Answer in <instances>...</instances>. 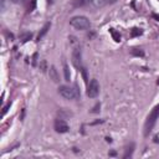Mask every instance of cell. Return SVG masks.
<instances>
[{"mask_svg": "<svg viewBox=\"0 0 159 159\" xmlns=\"http://www.w3.org/2000/svg\"><path fill=\"white\" fill-rule=\"evenodd\" d=\"M158 118H159V104H157L155 107L152 109V112L148 116V118H147V121H145V124H144V135L145 137L152 132V129L154 128Z\"/></svg>", "mask_w": 159, "mask_h": 159, "instance_id": "cell-1", "label": "cell"}, {"mask_svg": "<svg viewBox=\"0 0 159 159\" xmlns=\"http://www.w3.org/2000/svg\"><path fill=\"white\" fill-rule=\"evenodd\" d=\"M152 17L153 19H155L157 21H159V15L158 14H152Z\"/></svg>", "mask_w": 159, "mask_h": 159, "instance_id": "cell-18", "label": "cell"}, {"mask_svg": "<svg viewBox=\"0 0 159 159\" xmlns=\"http://www.w3.org/2000/svg\"><path fill=\"white\" fill-rule=\"evenodd\" d=\"M133 150H134V144L131 143V144H129L127 148H126V153L123 154V158H129V157H132Z\"/></svg>", "mask_w": 159, "mask_h": 159, "instance_id": "cell-9", "label": "cell"}, {"mask_svg": "<svg viewBox=\"0 0 159 159\" xmlns=\"http://www.w3.org/2000/svg\"><path fill=\"white\" fill-rule=\"evenodd\" d=\"M99 93V85L97 80H91L90 85L87 87V96L90 98H95Z\"/></svg>", "mask_w": 159, "mask_h": 159, "instance_id": "cell-4", "label": "cell"}, {"mask_svg": "<svg viewBox=\"0 0 159 159\" xmlns=\"http://www.w3.org/2000/svg\"><path fill=\"white\" fill-rule=\"evenodd\" d=\"M35 8H36V0H31L30 5H29V11H34Z\"/></svg>", "mask_w": 159, "mask_h": 159, "instance_id": "cell-15", "label": "cell"}, {"mask_svg": "<svg viewBox=\"0 0 159 159\" xmlns=\"http://www.w3.org/2000/svg\"><path fill=\"white\" fill-rule=\"evenodd\" d=\"M72 63L75 65V67L82 68V55H81V50L80 49H75L72 52Z\"/></svg>", "mask_w": 159, "mask_h": 159, "instance_id": "cell-6", "label": "cell"}, {"mask_svg": "<svg viewBox=\"0 0 159 159\" xmlns=\"http://www.w3.org/2000/svg\"><path fill=\"white\" fill-rule=\"evenodd\" d=\"M36 57H37V54H35L32 57V65H36Z\"/></svg>", "mask_w": 159, "mask_h": 159, "instance_id": "cell-19", "label": "cell"}, {"mask_svg": "<svg viewBox=\"0 0 159 159\" xmlns=\"http://www.w3.org/2000/svg\"><path fill=\"white\" fill-rule=\"evenodd\" d=\"M20 39H21V42L25 44V42H27L29 40L32 39V34H31V32H24V34H21Z\"/></svg>", "mask_w": 159, "mask_h": 159, "instance_id": "cell-12", "label": "cell"}, {"mask_svg": "<svg viewBox=\"0 0 159 159\" xmlns=\"http://www.w3.org/2000/svg\"><path fill=\"white\" fill-rule=\"evenodd\" d=\"M109 155H111V157H113V155H116V152H111V153H109Z\"/></svg>", "mask_w": 159, "mask_h": 159, "instance_id": "cell-22", "label": "cell"}, {"mask_svg": "<svg viewBox=\"0 0 159 159\" xmlns=\"http://www.w3.org/2000/svg\"><path fill=\"white\" fill-rule=\"evenodd\" d=\"M157 83H158V85H159V80H158V82H157Z\"/></svg>", "mask_w": 159, "mask_h": 159, "instance_id": "cell-25", "label": "cell"}, {"mask_svg": "<svg viewBox=\"0 0 159 159\" xmlns=\"http://www.w3.org/2000/svg\"><path fill=\"white\" fill-rule=\"evenodd\" d=\"M47 4H50V5L54 4V0H47Z\"/></svg>", "mask_w": 159, "mask_h": 159, "instance_id": "cell-23", "label": "cell"}, {"mask_svg": "<svg viewBox=\"0 0 159 159\" xmlns=\"http://www.w3.org/2000/svg\"><path fill=\"white\" fill-rule=\"evenodd\" d=\"M58 93L66 99H77L80 98V91L76 86H60L58 87Z\"/></svg>", "mask_w": 159, "mask_h": 159, "instance_id": "cell-2", "label": "cell"}, {"mask_svg": "<svg viewBox=\"0 0 159 159\" xmlns=\"http://www.w3.org/2000/svg\"><path fill=\"white\" fill-rule=\"evenodd\" d=\"M46 61H41V71H46Z\"/></svg>", "mask_w": 159, "mask_h": 159, "instance_id": "cell-17", "label": "cell"}, {"mask_svg": "<svg viewBox=\"0 0 159 159\" xmlns=\"http://www.w3.org/2000/svg\"><path fill=\"white\" fill-rule=\"evenodd\" d=\"M154 142H155V143H158V142H159V138H158V137H155V138H154Z\"/></svg>", "mask_w": 159, "mask_h": 159, "instance_id": "cell-24", "label": "cell"}, {"mask_svg": "<svg viewBox=\"0 0 159 159\" xmlns=\"http://www.w3.org/2000/svg\"><path fill=\"white\" fill-rule=\"evenodd\" d=\"M49 75H50V78L54 81V82H58L60 81V76H58V72L55 66H51L49 68Z\"/></svg>", "mask_w": 159, "mask_h": 159, "instance_id": "cell-7", "label": "cell"}, {"mask_svg": "<svg viewBox=\"0 0 159 159\" xmlns=\"http://www.w3.org/2000/svg\"><path fill=\"white\" fill-rule=\"evenodd\" d=\"M10 106H11V102H9V103L3 108V116H5V114L8 113V111H9V108H10Z\"/></svg>", "mask_w": 159, "mask_h": 159, "instance_id": "cell-16", "label": "cell"}, {"mask_svg": "<svg viewBox=\"0 0 159 159\" xmlns=\"http://www.w3.org/2000/svg\"><path fill=\"white\" fill-rule=\"evenodd\" d=\"M131 54L133 55V56H144V51L143 50H140V49H133L132 51H131Z\"/></svg>", "mask_w": 159, "mask_h": 159, "instance_id": "cell-14", "label": "cell"}, {"mask_svg": "<svg viewBox=\"0 0 159 159\" xmlns=\"http://www.w3.org/2000/svg\"><path fill=\"white\" fill-rule=\"evenodd\" d=\"M54 127H55V131L57 133H67L68 129H70L68 124L63 119H56Z\"/></svg>", "mask_w": 159, "mask_h": 159, "instance_id": "cell-5", "label": "cell"}, {"mask_svg": "<svg viewBox=\"0 0 159 159\" xmlns=\"http://www.w3.org/2000/svg\"><path fill=\"white\" fill-rule=\"evenodd\" d=\"M13 3H15V4H20V3H24L25 0H11Z\"/></svg>", "mask_w": 159, "mask_h": 159, "instance_id": "cell-20", "label": "cell"}, {"mask_svg": "<svg viewBox=\"0 0 159 159\" xmlns=\"http://www.w3.org/2000/svg\"><path fill=\"white\" fill-rule=\"evenodd\" d=\"M70 25L75 29H77V30H87V29H90V20L86 16H82V15L73 16L70 20Z\"/></svg>", "mask_w": 159, "mask_h": 159, "instance_id": "cell-3", "label": "cell"}, {"mask_svg": "<svg viewBox=\"0 0 159 159\" xmlns=\"http://www.w3.org/2000/svg\"><path fill=\"white\" fill-rule=\"evenodd\" d=\"M50 27H51V22H46V24L42 26V29L40 30V32H39V35H37V41H40L41 39H42L46 34L49 32V30H50Z\"/></svg>", "mask_w": 159, "mask_h": 159, "instance_id": "cell-8", "label": "cell"}, {"mask_svg": "<svg viewBox=\"0 0 159 159\" xmlns=\"http://www.w3.org/2000/svg\"><path fill=\"white\" fill-rule=\"evenodd\" d=\"M143 34V31L140 30V29H133V30L131 31V37H137V36H140V35Z\"/></svg>", "mask_w": 159, "mask_h": 159, "instance_id": "cell-13", "label": "cell"}, {"mask_svg": "<svg viewBox=\"0 0 159 159\" xmlns=\"http://www.w3.org/2000/svg\"><path fill=\"white\" fill-rule=\"evenodd\" d=\"M98 108H99V103H97V104H96V107L93 108V111H92V112H98Z\"/></svg>", "mask_w": 159, "mask_h": 159, "instance_id": "cell-21", "label": "cell"}, {"mask_svg": "<svg viewBox=\"0 0 159 159\" xmlns=\"http://www.w3.org/2000/svg\"><path fill=\"white\" fill-rule=\"evenodd\" d=\"M63 73H65V80L70 81L71 80V73H70V67L66 62H63Z\"/></svg>", "mask_w": 159, "mask_h": 159, "instance_id": "cell-10", "label": "cell"}, {"mask_svg": "<svg viewBox=\"0 0 159 159\" xmlns=\"http://www.w3.org/2000/svg\"><path fill=\"white\" fill-rule=\"evenodd\" d=\"M109 32H111L112 37H113V40L116 41V42H119L121 41V34L118 31H116L114 29H109Z\"/></svg>", "mask_w": 159, "mask_h": 159, "instance_id": "cell-11", "label": "cell"}]
</instances>
